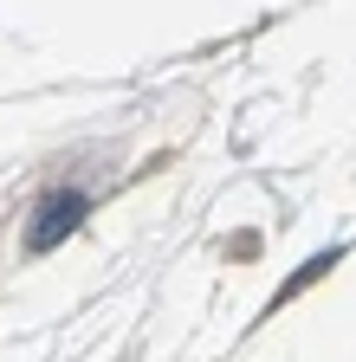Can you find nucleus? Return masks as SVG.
Returning a JSON list of instances; mask_svg holds the SVG:
<instances>
[{
	"mask_svg": "<svg viewBox=\"0 0 356 362\" xmlns=\"http://www.w3.org/2000/svg\"><path fill=\"white\" fill-rule=\"evenodd\" d=\"M78 214H84V194H71V188L46 194V201H39V214H33V233H26V246H33V252L59 246V240L71 233V226H78Z\"/></svg>",
	"mask_w": 356,
	"mask_h": 362,
	"instance_id": "obj_1",
	"label": "nucleus"
}]
</instances>
